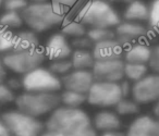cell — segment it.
<instances>
[{"instance_id":"1","label":"cell","mask_w":159,"mask_h":136,"mask_svg":"<svg viewBox=\"0 0 159 136\" xmlns=\"http://www.w3.org/2000/svg\"><path fill=\"white\" fill-rule=\"evenodd\" d=\"M91 127H93L91 119L82 109L59 106L45 122L44 131L57 135H71Z\"/></svg>"},{"instance_id":"2","label":"cell","mask_w":159,"mask_h":136,"mask_svg":"<svg viewBox=\"0 0 159 136\" xmlns=\"http://www.w3.org/2000/svg\"><path fill=\"white\" fill-rule=\"evenodd\" d=\"M68 12L51 1L31 2L21 12L24 23L36 33H44L52 27L61 25Z\"/></svg>"},{"instance_id":"3","label":"cell","mask_w":159,"mask_h":136,"mask_svg":"<svg viewBox=\"0 0 159 136\" xmlns=\"http://www.w3.org/2000/svg\"><path fill=\"white\" fill-rule=\"evenodd\" d=\"M75 20L89 26L115 29L120 22L119 13L107 0H89L77 11Z\"/></svg>"},{"instance_id":"4","label":"cell","mask_w":159,"mask_h":136,"mask_svg":"<svg viewBox=\"0 0 159 136\" xmlns=\"http://www.w3.org/2000/svg\"><path fill=\"white\" fill-rule=\"evenodd\" d=\"M18 110L35 118L51 113L60 105V96L56 93L24 92L16 96Z\"/></svg>"},{"instance_id":"5","label":"cell","mask_w":159,"mask_h":136,"mask_svg":"<svg viewBox=\"0 0 159 136\" xmlns=\"http://www.w3.org/2000/svg\"><path fill=\"white\" fill-rule=\"evenodd\" d=\"M45 52L42 48H35L25 51H10L2 56V62L6 69L16 74H26L39 68L45 61Z\"/></svg>"},{"instance_id":"6","label":"cell","mask_w":159,"mask_h":136,"mask_svg":"<svg viewBox=\"0 0 159 136\" xmlns=\"http://www.w3.org/2000/svg\"><path fill=\"white\" fill-rule=\"evenodd\" d=\"M11 136H40L44 132V124L33 116L20 111L11 110L2 113Z\"/></svg>"},{"instance_id":"7","label":"cell","mask_w":159,"mask_h":136,"mask_svg":"<svg viewBox=\"0 0 159 136\" xmlns=\"http://www.w3.org/2000/svg\"><path fill=\"white\" fill-rule=\"evenodd\" d=\"M22 86L25 92L34 93H57L62 88L61 79L43 66L23 75Z\"/></svg>"},{"instance_id":"8","label":"cell","mask_w":159,"mask_h":136,"mask_svg":"<svg viewBox=\"0 0 159 136\" xmlns=\"http://www.w3.org/2000/svg\"><path fill=\"white\" fill-rule=\"evenodd\" d=\"M86 96L89 105L102 108L115 107L122 98L119 83L99 81L94 82Z\"/></svg>"},{"instance_id":"9","label":"cell","mask_w":159,"mask_h":136,"mask_svg":"<svg viewBox=\"0 0 159 136\" xmlns=\"http://www.w3.org/2000/svg\"><path fill=\"white\" fill-rule=\"evenodd\" d=\"M131 95L139 105L156 102L159 99V74H146L143 79L135 82Z\"/></svg>"},{"instance_id":"10","label":"cell","mask_w":159,"mask_h":136,"mask_svg":"<svg viewBox=\"0 0 159 136\" xmlns=\"http://www.w3.org/2000/svg\"><path fill=\"white\" fill-rule=\"evenodd\" d=\"M124 64L125 62L122 59L105 61L96 60L91 71L95 81L119 83L124 79Z\"/></svg>"},{"instance_id":"11","label":"cell","mask_w":159,"mask_h":136,"mask_svg":"<svg viewBox=\"0 0 159 136\" xmlns=\"http://www.w3.org/2000/svg\"><path fill=\"white\" fill-rule=\"evenodd\" d=\"M61 79L62 87L66 90L77 92L86 95L89 88L95 82L93 73L89 70H74L73 69L68 74L63 75Z\"/></svg>"},{"instance_id":"12","label":"cell","mask_w":159,"mask_h":136,"mask_svg":"<svg viewBox=\"0 0 159 136\" xmlns=\"http://www.w3.org/2000/svg\"><path fill=\"white\" fill-rule=\"evenodd\" d=\"M115 33L116 38L126 48L132 45L133 42L145 37L149 31L147 26L142 23L123 21L115 27Z\"/></svg>"},{"instance_id":"13","label":"cell","mask_w":159,"mask_h":136,"mask_svg":"<svg viewBox=\"0 0 159 136\" xmlns=\"http://www.w3.org/2000/svg\"><path fill=\"white\" fill-rule=\"evenodd\" d=\"M45 56L51 61L60 59H68L72 55V46L68 37L62 33H56L47 39L44 46Z\"/></svg>"},{"instance_id":"14","label":"cell","mask_w":159,"mask_h":136,"mask_svg":"<svg viewBox=\"0 0 159 136\" xmlns=\"http://www.w3.org/2000/svg\"><path fill=\"white\" fill-rule=\"evenodd\" d=\"M92 52L97 61H105V60H123L124 52H125V47L117 39L105 40L102 43H96L92 48Z\"/></svg>"},{"instance_id":"15","label":"cell","mask_w":159,"mask_h":136,"mask_svg":"<svg viewBox=\"0 0 159 136\" xmlns=\"http://www.w3.org/2000/svg\"><path fill=\"white\" fill-rule=\"evenodd\" d=\"M125 136H159V120L149 116H137L130 124Z\"/></svg>"},{"instance_id":"16","label":"cell","mask_w":159,"mask_h":136,"mask_svg":"<svg viewBox=\"0 0 159 136\" xmlns=\"http://www.w3.org/2000/svg\"><path fill=\"white\" fill-rule=\"evenodd\" d=\"M94 129L102 132L118 131L121 129V120L117 112L112 111H100L94 118L93 122Z\"/></svg>"},{"instance_id":"17","label":"cell","mask_w":159,"mask_h":136,"mask_svg":"<svg viewBox=\"0 0 159 136\" xmlns=\"http://www.w3.org/2000/svg\"><path fill=\"white\" fill-rule=\"evenodd\" d=\"M150 51H152V48L144 43H136V44L130 45L125 48L123 57L124 62L147 64L150 57Z\"/></svg>"},{"instance_id":"18","label":"cell","mask_w":159,"mask_h":136,"mask_svg":"<svg viewBox=\"0 0 159 136\" xmlns=\"http://www.w3.org/2000/svg\"><path fill=\"white\" fill-rule=\"evenodd\" d=\"M149 7L143 0H132L128 3L123 12V20L130 22H146L148 19Z\"/></svg>"},{"instance_id":"19","label":"cell","mask_w":159,"mask_h":136,"mask_svg":"<svg viewBox=\"0 0 159 136\" xmlns=\"http://www.w3.org/2000/svg\"><path fill=\"white\" fill-rule=\"evenodd\" d=\"M39 47V38L37 33L32 29L22 31L14 34V43L12 51L32 50Z\"/></svg>"},{"instance_id":"20","label":"cell","mask_w":159,"mask_h":136,"mask_svg":"<svg viewBox=\"0 0 159 136\" xmlns=\"http://www.w3.org/2000/svg\"><path fill=\"white\" fill-rule=\"evenodd\" d=\"M70 58L74 70H92L96 61L91 50H83V49L73 50Z\"/></svg>"},{"instance_id":"21","label":"cell","mask_w":159,"mask_h":136,"mask_svg":"<svg viewBox=\"0 0 159 136\" xmlns=\"http://www.w3.org/2000/svg\"><path fill=\"white\" fill-rule=\"evenodd\" d=\"M61 33L64 34L66 37H80V36L86 35L87 29L84 24L79 22L77 20H66L61 24Z\"/></svg>"},{"instance_id":"22","label":"cell","mask_w":159,"mask_h":136,"mask_svg":"<svg viewBox=\"0 0 159 136\" xmlns=\"http://www.w3.org/2000/svg\"><path fill=\"white\" fill-rule=\"evenodd\" d=\"M60 96V103L69 108H80L85 101H87V96L85 94H81L77 92L66 90L62 92Z\"/></svg>"},{"instance_id":"23","label":"cell","mask_w":159,"mask_h":136,"mask_svg":"<svg viewBox=\"0 0 159 136\" xmlns=\"http://www.w3.org/2000/svg\"><path fill=\"white\" fill-rule=\"evenodd\" d=\"M147 64L128 63V62H125V64H124V77L130 82H133V83L143 79L147 74Z\"/></svg>"},{"instance_id":"24","label":"cell","mask_w":159,"mask_h":136,"mask_svg":"<svg viewBox=\"0 0 159 136\" xmlns=\"http://www.w3.org/2000/svg\"><path fill=\"white\" fill-rule=\"evenodd\" d=\"M24 23L21 12L16 11H5L0 16V25L6 29H18Z\"/></svg>"},{"instance_id":"25","label":"cell","mask_w":159,"mask_h":136,"mask_svg":"<svg viewBox=\"0 0 159 136\" xmlns=\"http://www.w3.org/2000/svg\"><path fill=\"white\" fill-rule=\"evenodd\" d=\"M115 109L119 116H133L139 112V105L134 99L121 98L115 106Z\"/></svg>"},{"instance_id":"26","label":"cell","mask_w":159,"mask_h":136,"mask_svg":"<svg viewBox=\"0 0 159 136\" xmlns=\"http://www.w3.org/2000/svg\"><path fill=\"white\" fill-rule=\"evenodd\" d=\"M86 35L91 38V40L96 43H102L105 40L112 39L116 37V33L112 29H106V27H93V29H87Z\"/></svg>"},{"instance_id":"27","label":"cell","mask_w":159,"mask_h":136,"mask_svg":"<svg viewBox=\"0 0 159 136\" xmlns=\"http://www.w3.org/2000/svg\"><path fill=\"white\" fill-rule=\"evenodd\" d=\"M148 7L147 29L152 33H159V0H152Z\"/></svg>"},{"instance_id":"28","label":"cell","mask_w":159,"mask_h":136,"mask_svg":"<svg viewBox=\"0 0 159 136\" xmlns=\"http://www.w3.org/2000/svg\"><path fill=\"white\" fill-rule=\"evenodd\" d=\"M14 34L0 25V55H7L13 49Z\"/></svg>"},{"instance_id":"29","label":"cell","mask_w":159,"mask_h":136,"mask_svg":"<svg viewBox=\"0 0 159 136\" xmlns=\"http://www.w3.org/2000/svg\"><path fill=\"white\" fill-rule=\"evenodd\" d=\"M49 70L51 72H53L58 76H63V75L68 74L69 72L73 70L72 62L69 59H60V60H55L51 61L49 64Z\"/></svg>"},{"instance_id":"30","label":"cell","mask_w":159,"mask_h":136,"mask_svg":"<svg viewBox=\"0 0 159 136\" xmlns=\"http://www.w3.org/2000/svg\"><path fill=\"white\" fill-rule=\"evenodd\" d=\"M29 5L27 0H3V8L6 11L22 12Z\"/></svg>"},{"instance_id":"31","label":"cell","mask_w":159,"mask_h":136,"mask_svg":"<svg viewBox=\"0 0 159 136\" xmlns=\"http://www.w3.org/2000/svg\"><path fill=\"white\" fill-rule=\"evenodd\" d=\"M71 46H72V48H75V49L89 50V49L93 48L94 43L92 42L91 38H89L87 35H83V36H80V37L72 38Z\"/></svg>"},{"instance_id":"32","label":"cell","mask_w":159,"mask_h":136,"mask_svg":"<svg viewBox=\"0 0 159 136\" xmlns=\"http://www.w3.org/2000/svg\"><path fill=\"white\" fill-rule=\"evenodd\" d=\"M14 92L7 85V84L0 83V105H7L12 101H16Z\"/></svg>"},{"instance_id":"33","label":"cell","mask_w":159,"mask_h":136,"mask_svg":"<svg viewBox=\"0 0 159 136\" xmlns=\"http://www.w3.org/2000/svg\"><path fill=\"white\" fill-rule=\"evenodd\" d=\"M148 68L152 71V73L159 74V45L152 47L150 57L148 60Z\"/></svg>"},{"instance_id":"34","label":"cell","mask_w":159,"mask_h":136,"mask_svg":"<svg viewBox=\"0 0 159 136\" xmlns=\"http://www.w3.org/2000/svg\"><path fill=\"white\" fill-rule=\"evenodd\" d=\"M50 1L66 12H68L71 8L74 7L75 5H77V2H79V0H50Z\"/></svg>"},{"instance_id":"35","label":"cell","mask_w":159,"mask_h":136,"mask_svg":"<svg viewBox=\"0 0 159 136\" xmlns=\"http://www.w3.org/2000/svg\"><path fill=\"white\" fill-rule=\"evenodd\" d=\"M40 136H97V134H96L94 127H91L89 129H85V131L80 132V133L76 134H71V135H57V134H52V133H49V132L44 131Z\"/></svg>"},{"instance_id":"36","label":"cell","mask_w":159,"mask_h":136,"mask_svg":"<svg viewBox=\"0 0 159 136\" xmlns=\"http://www.w3.org/2000/svg\"><path fill=\"white\" fill-rule=\"evenodd\" d=\"M120 89H121L122 98H128L131 94H132V87L133 85L129 79H122L119 82Z\"/></svg>"},{"instance_id":"37","label":"cell","mask_w":159,"mask_h":136,"mask_svg":"<svg viewBox=\"0 0 159 136\" xmlns=\"http://www.w3.org/2000/svg\"><path fill=\"white\" fill-rule=\"evenodd\" d=\"M7 85L9 86L13 92L19 90V89H21V88H23L22 79H16V77H11V79H9L7 81Z\"/></svg>"},{"instance_id":"38","label":"cell","mask_w":159,"mask_h":136,"mask_svg":"<svg viewBox=\"0 0 159 136\" xmlns=\"http://www.w3.org/2000/svg\"><path fill=\"white\" fill-rule=\"evenodd\" d=\"M0 136H11L7 124L1 118H0Z\"/></svg>"},{"instance_id":"39","label":"cell","mask_w":159,"mask_h":136,"mask_svg":"<svg viewBox=\"0 0 159 136\" xmlns=\"http://www.w3.org/2000/svg\"><path fill=\"white\" fill-rule=\"evenodd\" d=\"M6 76H7V69L2 62V59L0 58V83H3Z\"/></svg>"},{"instance_id":"40","label":"cell","mask_w":159,"mask_h":136,"mask_svg":"<svg viewBox=\"0 0 159 136\" xmlns=\"http://www.w3.org/2000/svg\"><path fill=\"white\" fill-rule=\"evenodd\" d=\"M102 136H125V134L118 131H108V132H102Z\"/></svg>"},{"instance_id":"41","label":"cell","mask_w":159,"mask_h":136,"mask_svg":"<svg viewBox=\"0 0 159 136\" xmlns=\"http://www.w3.org/2000/svg\"><path fill=\"white\" fill-rule=\"evenodd\" d=\"M152 112H154V116L159 120V99L155 102L154 108H152Z\"/></svg>"},{"instance_id":"42","label":"cell","mask_w":159,"mask_h":136,"mask_svg":"<svg viewBox=\"0 0 159 136\" xmlns=\"http://www.w3.org/2000/svg\"><path fill=\"white\" fill-rule=\"evenodd\" d=\"M107 1H109L110 3H112V2H123V3H129V2H131L132 0H107Z\"/></svg>"},{"instance_id":"43","label":"cell","mask_w":159,"mask_h":136,"mask_svg":"<svg viewBox=\"0 0 159 136\" xmlns=\"http://www.w3.org/2000/svg\"><path fill=\"white\" fill-rule=\"evenodd\" d=\"M27 1H31V2H39V1H45V0H27Z\"/></svg>"},{"instance_id":"44","label":"cell","mask_w":159,"mask_h":136,"mask_svg":"<svg viewBox=\"0 0 159 136\" xmlns=\"http://www.w3.org/2000/svg\"><path fill=\"white\" fill-rule=\"evenodd\" d=\"M2 3H3V0H0V7L2 6Z\"/></svg>"}]
</instances>
